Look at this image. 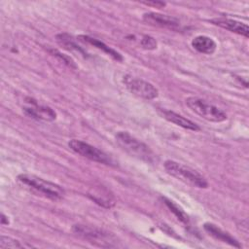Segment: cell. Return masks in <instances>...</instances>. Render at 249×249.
<instances>
[{
  "mask_svg": "<svg viewBox=\"0 0 249 249\" xmlns=\"http://www.w3.org/2000/svg\"><path fill=\"white\" fill-rule=\"evenodd\" d=\"M116 141L123 150L132 157L147 162H153L156 160V155L145 143L126 131H119L116 134Z\"/></svg>",
  "mask_w": 249,
  "mask_h": 249,
  "instance_id": "cell-1",
  "label": "cell"
},
{
  "mask_svg": "<svg viewBox=\"0 0 249 249\" xmlns=\"http://www.w3.org/2000/svg\"><path fill=\"white\" fill-rule=\"evenodd\" d=\"M163 165L164 169L169 175L186 184L200 189H206L208 187V183L205 178L190 166L171 160H166Z\"/></svg>",
  "mask_w": 249,
  "mask_h": 249,
  "instance_id": "cell-2",
  "label": "cell"
},
{
  "mask_svg": "<svg viewBox=\"0 0 249 249\" xmlns=\"http://www.w3.org/2000/svg\"><path fill=\"white\" fill-rule=\"evenodd\" d=\"M72 231L78 236L88 240V242L97 245L99 247H117L118 241L116 237L109 231L102 229L87 226L82 224L74 225Z\"/></svg>",
  "mask_w": 249,
  "mask_h": 249,
  "instance_id": "cell-3",
  "label": "cell"
},
{
  "mask_svg": "<svg viewBox=\"0 0 249 249\" xmlns=\"http://www.w3.org/2000/svg\"><path fill=\"white\" fill-rule=\"evenodd\" d=\"M19 182L30 189L42 194L46 197L53 200H59L64 196V190L59 185L45 180L33 174H19L18 176Z\"/></svg>",
  "mask_w": 249,
  "mask_h": 249,
  "instance_id": "cell-4",
  "label": "cell"
},
{
  "mask_svg": "<svg viewBox=\"0 0 249 249\" xmlns=\"http://www.w3.org/2000/svg\"><path fill=\"white\" fill-rule=\"evenodd\" d=\"M186 105L196 115L209 122L220 123L227 120V115L224 111L201 98L188 97L186 99Z\"/></svg>",
  "mask_w": 249,
  "mask_h": 249,
  "instance_id": "cell-5",
  "label": "cell"
},
{
  "mask_svg": "<svg viewBox=\"0 0 249 249\" xmlns=\"http://www.w3.org/2000/svg\"><path fill=\"white\" fill-rule=\"evenodd\" d=\"M68 146L76 154L90 160L104 164H112V160L107 154L87 142L78 139H72L69 141Z\"/></svg>",
  "mask_w": 249,
  "mask_h": 249,
  "instance_id": "cell-6",
  "label": "cell"
},
{
  "mask_svg": "<svg viewBox=\"0 0 249 249\" xmlns=\"http://www.w3.org/2000/svg\"><path fill=\"white\" fill-rule=\"evenodd\" d=\"M127 89L134 95L151 100L159 95L158 89L151 83L142 79H128L125 81Z\"/></svg>",
  "mask_w": 249,
  "mask_h": 249,
  "instance_id": "cell-7",
  "label": "cell"
},
{
  "mask_svg": "<svg viewBox=\"0 0 249 249\" xmlns=\"http://www.w3.org/2000/svg\"><path fill=\"white\" fill-rule=\"evenodd\" d=\"M143 20L150 25L166 27V28H177L180 25V21L178 18L172 16L163 15L160 13H146L143 15Z\"/></svg>",
  "mask_w": 249,
  "mask_h": 249,
  "instance_id": "cell-8",
  "label": "cell"
},
{
  "mask_svg": "<svg viewBox=\"0 0 249 249\" xmlns=\"http://www.w3.org/2000/svg\"><path fill=\"white\" fill-rule=\"evenodd\" d=\"M23 112L25 115L32 119L52 122L56 119V113L51 107L38 105L34 100L31 101L30 105L23 107Z\"/></svg>",
  "mask_w": 249,
  "mask_h": 249,
  "instance_id": "cell-9",
  "label": "cell"
},
{
  "mask_svg": "<svg viewBox=\"0 0 249 249\" xmlns=\"http://www.w3.org/2000/svg\"><path fill=\"white\" fill-rule=\"evenodd\" d=\"M211 22L221 28H224L226 30H229L231 32L239 34L241 36L244 37H248L249 36V27L247 24L235 20V19H231V18H213L211 19Z\"/></svg>",
  "mask_w": 249,
  "mask_h": 249,
  "instance_id": "cell-10",
  "label": "cell"
},
{
  "mask_svg": "<svg viewBox=\"0 0 249 249\" xmlns=\"http://www.w3.org/2000/svg\"><path fill=\"white\" fill-rule=\"evenodd\" d=\"M203 228L215 239L220 240V241L225 242V243H228L231 246H233V247H236V248H240L241 247L240 243L234 237H232L230 233L224 231L217 225H215L213 223H205L203 225Z\"/></svg>",
  "mask_w": 249,
  "mask_h": 249,
  "instance_id": "cell-11",
  "label": "cell"
},
{
  "mask_svg": "<svg viewBox=\"0 0 249 249\" xmlns=\"http://www.w3.org/2000/svg\"><path fill=\"white\" fill-rule=\"evenodd\" d=\"M162 116L168 122L176 124L178 126H181L183 128L193 130V131H197L200 129L199 126L196 123L192 122L191 120H189V119L183 117L182 115H179L173 111L164 110V111H162Z\"/></svg>",
  "mask_w": 249,
  "mask_h": 249,
  "instance_id": "cell-12",
  "label": "cell"
},
{
  "mask_svg": "<svg viewBox=\"0 0 249 249\" xmlns=\"http://www.w3.org/2000/svg\"><path fill=\"white\" fill-rule=\"evenodd\" d=\"M192 46L197 52L205 54H212L217 49L216 42L212 38L205 35L195 37L192 40Z\"/></svg>",
  "mask_w": 249,
  "mask_h": 249,
  "instance_id": "cell-13",
  "label": "cell"
},
{
  "mask_svg": "<svg viewBox=\"0 0 249 249\" xmlns=\"http://www.w3.org/2000/svg\"><path fill=\"white\" fill-rule=\"evenodd\" d=\"M78 38L81 41H83V42H87V43L92 45L93 47H95V48H97L99 50H102L105 53L111 55L114 59H116L118 61H122L123 60V56H122V54L120 53H118L114 49L110 48L109 46H107L103 42H101V41H99V40H97L95 38H92L90 36H88V35H79Z\"/></svg>",
  "mask_w": 249,
  "mask_h": 249,
  "instance_id": "cell-14",
  "label": "cell"
},
{
  "mask_svg": "<svg viewBox=\"0 0 249 249\" xmlns=\"http://www.w3.org/2000/svg\"><path fill=\"white\" fill-rule=\"evenodd\" d=\"M56 41L57 43L62 46L64 49L68 50V51H76L80 53H82L83 55H86V53L85 51L76 44V42L74 41L73 37L70 36L69 34L67 33H60V34H57L56 35Z\"/></svg>",
  "mask_w": 249,
  "mask_h": 249,
  "instance_id": "cell-15",
  "label": "cell"
},
{
  "mask_svg": "<svg viewBox=\"0 0 249 249\" xmlns=\"http://www.w3.org/2000/svg\"><path fill=\"white\" fill-rule=\"evenodd\" d=\"M162 200L164 202V204L168 207V209L175 215V217L182 223L184 224H189V217L188 215L177 205L175 204L172 200L166 198V197H162Z\"/></svg>",
  "mask_w": 249,
  "mask_h": 249,
  "instance_id": "cell-16",
  "label": "cell"
},
{
  "mask_svg": "<svg viewBox=\"0 0 249 249\" xmlns=\"http://www.w3.org/2000/svg\"><path fill=\"white\" fill-rule=\"evenodd\" d=\"M24 245L20 243V241L12 238L10 236L1 235L0 237V248L6 249V248H23Z\"/></svg>",
  "mask_w": 249,
  "mask_h": 249,
  "instance_id": "cell-17",
  "label": "cell"
},
{
  "mask_svg": "<svg viewBox=\"0 0 249 249\" xmlns=\"http://www.w3.org/2000/svg\"><path fill=\"white\" fill-rule=\"evenodd\" d=\"M50 53H51L53 55L56 56L59 60H61L62 62H64L67 66H69V67H71V68H75V69L77 68V65H76L75 61H74L69 55L64 54V53H60L59 51L54 50V49H51V50H50Z\"/></svg>",
  "mask_w": 249,
  "mask_h": 249,
  "instance_id": "cell-18",
  "label": "cell"
},
{
  "mask_svg": "<svg viewBox=\"0 0 249 249\" xmlns=\"http://www.w3.org/2000/svg\"><path fill=\"white\" fill-rule=\"evenodd\" d=\"M140 45L142 46V48H144L146 50H155L157 48V41L155 38L145 35L141 39Z\"/></svg>",
  "mask_w": 249,
  "mask_h": 249,
  "instance_id": "cell-19",
  "label": "cell"
},
{
  "mask_svg": "<svg viewBox=\"0 0 249 249\" xmlns=\"http://www.w3.org/2000/svg\"><path fill=\"white\" fill-rule=\"evenodd\" d=\"M145 5L148 6H154L156 8H161L164 7L166 5L165 2H161V1H149V2H143Z\"/></svg>",
  "mask_w": 249,
  "mask_h": 249,
  "instance_id": "cell-20",
  "label": "cell"
},
{
  "mask_svg": "<svg viewBox=\"0 0 249 249\" xmlns=\"http://www.w3.org/2000/svg\"><path fill=\"white\" fill-rule=\"evenodd\" d=\"M1 224H2V225H5V224H7V225H8V224H9V220H8V218H7L3 213L1 214Z\"/></svg>",
  "mask_w": 249,
  "mask_h": 249,
  "instance_id": "cell-21",
  "label": "cell"
}]
</instances>
